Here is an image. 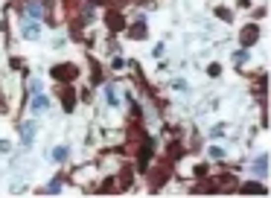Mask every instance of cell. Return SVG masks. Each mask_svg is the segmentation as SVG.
<instances>
[{
    "label": "cell",
    "instance_id": "cell-12",
    "mask_svg": "<svg viewBox=\"0 0 271 198\" xmlns=\"http://www.w3.org/2000/svg\"><path fill=\"white\" fill-rule=\"evenodd\" d=\"M108 24H111V30H122V21H120V15H108Z\"/></svg>",
    "mask_w": 271,
    "mask_h": 198
},
{
    "label": "cell",
    "instance_id": "cell-11",
    "mask_svg": "<svg viewBox=\"0 0 271 198\" xmlns=\"http://www.w3.org/2000/svg\"><path fill=\"white\" fill-rule=\"evenodd\" d=\"M242 190H245V193H266V187H263V184H245Z\"/></svg>",
    "mask_w": 271,
    "mask_h": 198
},
{
    "label": "cell",
    "instance_id": "cell-15",
    "mask_svg": "<svg viewBox=\"0 0 271 198\" xmlns=\"http://www.w3.org/2000/svg\"><path fill=\"white\" fill-rule=\"evenodd\" d=\"M59 190H61V184H59V178H56V181H53V184L47 187V193H59Z\"/></svg>",
    "mask_w": 271,
    "mask_h": 198
},
{
    "label": "cell",
    "instance_id": "cell-5",
    "mask_svg": "<svg viewBox=\"0 0 271 198\" xmlns=\"http://www.w3.org/2000/svg\"><path fill=\"white\" fill-rule=\"evenodd\" d=\"M76 73H79L76 67H53V76H56V79H73Z\"/></svg>",
    "mask_w": 271,
    "mask_h": 198
},
{
    "label": "cell",
    "instance_id": "cell-2",
    "mask_svg": "<svg viewBox=\"0 0 271 198\" xmlns=\"http://www.w3.org/2000/svg\"><path fill=\"white\" fill-rule=\"evenodd\" d=\"M257 35H260V30H257L254 24H251V27H245V30H242V47H251V44L257 41Z\"/></svg>",
    "mask_w": 271,
    "mask_h": 198
},
{
    "label": "cell",
    "instance_id": "cell-3",
    "mask_svg": "<svg viewBox=\"0 0 271 198\" xmlns=\"http://www.w3.org/2000/svg\"><path fill=\"white\" fill-rule=\"evenodd\" d=\"M41 18V3L38 0H27V21H38Z\"/></svg>",
    "mask_w": 271,
    "mask_h": 198
},
{
    "label": "cell",
    "instance_id": "cell-9",
    "mask_svg": "<svg viewBox=\"0 0 271 198\" xmlns=\"http://www.w3.org/2000/svg\"><path fill=\"white\" fill-rule=\"evenodd\" d=\"M50 158H53V161H64V158H67V146H56V149L50 152Z\"/></svg>",
    "mask_w": 271,
    "mask_h": 198
},
{
    "label": "cell",
    "instance_id": "cell-1",
    "mask_svg": "<svg viewBox=\"0 0 271 198\" xmlns=\"http://www.w3.org/2000/svg\"><path fill=\"white\" fill-rule=\"evenodd\" d=\"M41 35V27H38V21H24V38L27 41H35Z\"/></svg>",
    "mask_w": 271,
    "mask_h": 198
},
{
    "label": "cell",
    "instance_id": "cell-7",
    "mask_svg": "<svg viewBox=\"0 0 271 198\" xmlns=\"http://www.w3.org/2000/svg\"><path fill=\"white\" fill-rule=\"evenodd\" d=\"M254 172H257V175H266V172H269V158H266V155L254 161Z\"/></svg>",
    "mask_w": 271,
    "mask_h": 198
},
{
    "label": "cell",
    "instance_id": "cell-16",
    "mask_svg": "<svg viewBox=\"0 0 271 198\" xmlns=\"http://www.w3.org/2000/svg\"><path fill=\"white\" fill-rule=\"evenodd\" d=\"M210 158H216V161H222V158H225V152H222V149H210Z\"/></svg>",
    "mask_w": 271,
    "mask_h": 198
},
{
    "label": "cell",
    "instance_id": "cell-13",
    "mask_svg": "<svg viewBox=\"0 0 271 198\" xmlns=\"http://www.w3.org/2000/svg\"><path fill=\"white\" fill-rule=\"evenodd\" d=\"M64 108H67V111L73 108V94H70V91H64Z\"/></svg>",
    "mask_w": 271,
    "mask_h": 198
},
{
    "label": "cell",
    "instance_id": "cell-14",
    "mask_svg": "<svg viewBox=\"0 0 271 198\" xmlns=\"http://www.w3.org/2000/svg\"><path fill=\"white\" fill-rule=\"evenodd\" d=\"M30 91L32 94H41V82H38V79H32L30 82Z\"/></svg>",
    "mask_w": 271,
    "mask_h": 198
},
{
    "label": "cell",
    "instance_id": "cell-6",
    "mask_svg": "<svg viewBox=\"0 0 271 198\" xmlns=\"http://www.w3.org/2000/svg\"><path fill=\"white\" fill-rule=\"evenodd\" d=\"M32 134H35V123H27V126L21 129V143H24V146L32 143Z\"/></svg>",
    "mask_w": 271,
    "mask_h": 198
},
{
    "label": "cell",
    "instance_id": "cell-4",
    "mask_svg": "<svg viewBox=\"0 0 271 198\" xmlns=\"http://www.w3.org/2000/svg\"><path fill=\"white\" fill-rule=\"evenodd\" d=\"M47 105H50V102H47V97H44V94H32V111H35V114L47 111Z\"/></svg>",
    "mask_w": 271,
    "mask_h": 198
},
{
    "label": "cell",
    "instance_id": "cell-8",
    "mask_svg": "<svg viewBox=\"0 0 271 198\" xmlns=\"http://www.w3.org/2000/svg\"><path fill=\"white\" fill-rule=\"evenodd\" d=\"M128 35H131V38H143V35H146V24H143V21H140V24H134V27L128 30Z\"/></svg>",
    "mask_w": 271,
    "mask_h": 198
},
{
    "label": "cell",
    "instance_id": "cell-10",
    "mask_svg": "<svg viewBox=\"0 0 271 198\" xmlns=\"http://www.w3.org/2000/svg\"><path fill=\"white\" fill-rule=\"evenodd\" d=\"M233 62H236V65H245V62H248V47L239 50V53H233Z\"/></svg>",
    "mask_w": 271,
    "mask_h": 198
}]
</instances>
